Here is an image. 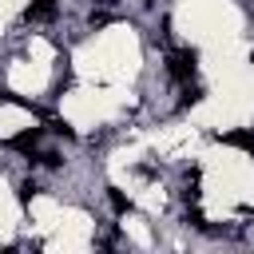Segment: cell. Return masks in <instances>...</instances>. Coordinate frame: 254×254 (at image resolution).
Returning a JSON list of instances; mask_svg holds the SVG:
<instances>
[{
  "mask_svg": "<svg viewBox=\"0 0 254 254\" xmlns=\"http://www.w3.org/2000/svg\"><path fill=\"white\" fill-rule=\"evenodd\" d=\"M194 64H198L194 48H179V52L167 56V71H171L179 83H190V79H194Z\"/></svg>",
  "mask_w": 254,
  "mask_h": 254,
  "instance_id": "1",
  "label": "cell"
},
{
  "mask_svg": "<svg viewBox=\"0 0 254 254\" xmlns=\"http://www.w3.org/2000/svg\"><path fill=\"white\" fill-rule=\"evenodd\" d=\"M52 16H56V0H32L28 12H24V20H32V24H44Z\"/></svg>",
  "mask_w": 254,
  "mask_h": 254,
  "instance_id": "2",
  "label": "cell"
},
{
  "mask_svg": "<svg viewBox=\"0 0 254 254\" xmlns=\"http://www.w3.org/2000/svg\"><path fill=\"white\" fill-rule=\"evenodd\" d=\"M36 143H40V127H32V131H20V135H12L8 139V147H16V151H36Z\"/></svg>",
  "mask_w": 254,
  "mask_h": 254,
  "instance_id": "3",
  "label": "cell"
},
{
  "mask_svg": "<svg viewBox=\"0 0 254 254\" xmlns=\"http://www.w3.org/2000/svg\"><path fill=\"white\" fill-rule=\"evenodd\" d=\"M222 143H226V147H238V151H246V155L254 159V135H250V131H230Z\"/></svg>",
  "mask_w": 254,
  "mask_h": 254,
  "instance_id": "4",
  "label": "cell"
},
{
  "mask_svg": "<svg viewBox=\"0 0 254 254\" xmlns=\"http://www.w3.org/2000/svg\"><path fill=\"white\" fill-rule=\"evenodd\" d=\"M107 198H111V206H115L119 214H127V210H131V198H127L119 187H107Z\"/></svg>",
  "mask_w": 254,
  "mask_h": 254,
  "instance_id": "5",
  "label": "cell"
},
{
  "mask_svg": "<svg viewBox=\"0 0 254 254\" xmlns=\"http://www.w3.org/2000/svg\"><path fill=\"white\" fill-rule=\"evenodd\" d=\"M36 190H40V187H36L32 179H28V183H20V202H32V194H36Z\"/></svg>",
  "mask_w": 254,
  "mask_h": 254,
  "instance_id": "6",
  "label": "cell"
},
{
  "mask_svg": "<svg viewBox=\"0 0 254 254\" xmlns=\"http://www.w3.org/2000/svg\"><path fill=\"white\" fill-rule=\"evenodd\" d=\"M40 163H44V167H60V163H64V159H60V155H56V151H44V155H40Z\"/></svg>",
  "mask_w": 254,
  "mask_h": 254,
  "instance_id": "7",
  "label": "cell"
},
{
  "mask_svg": "<svg viewBox=\"0 0 254 254\" xmlns=\"http://www.w3.org/2000/svg\"><path fill=\"white\" fill-rule=\"evenodd\" d=\"M187 222H190V226H198V230H206V218H202L198 210H187Z\"/></svg>",
  "mask_w": 254,
  "mask_h": 254,
  "instance_id": "8",
  "label": "cell"
}]
</instances>
